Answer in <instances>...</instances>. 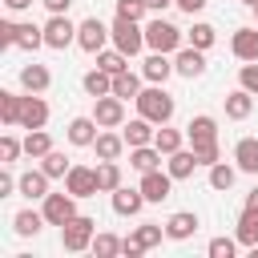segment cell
<instances>
[{"label":"cell","mask_w":258,"mask_h":258,"mask_svg":"<svg viewBox=\"0 0 258 258\" xmlns=\"http://www.w3.org/2000/svg\"><path fill=\"white\" fill-rule=\"evenodd\" d=\"M242 246H258V214L254 210H242V218H238V234H234Z\"/></svg>","instance_id":"30"},{"label":"cell","mask_w":258,"mask_h":258,"mask_svg":"<svg viewBox=\"0 0 258 258\" xmlns=\"http://www.w3.org/2000/svg\"><path fill=\"white\" fill-rule=\"evenodd\" d=\"M20 101L24 97H16V93H0V121L4 125H20Z\"/></svg>","instance_id":"34"},{"label":"cell","mask_w":258,"mask_h":258,"mask_svg":"<svg viewBox=\"0 0 258 258\" xmlns=\"http://www.w3.org/2000/svg\"><path fill=\"white\" fill-rule=\"evenodd\" d=\"M73 40H77V24H69L64 16H52L44 24V44L48 48H69Z\"/></svg>","instance_id":"10"},{"label":"cell","mask_w":258,"mask_h":258,"mask_svg":"<svg viewBox=\"0 0 258 258\" xmlns=\"http://www.w3.org/2000/svg\"><path fill=\"white\" fill-rule=\"evenodd\" d=\"M48 218H44V210L40 214H32V210H20L16 218H12V226H16V234L20 238H32V234H40V226H44Z\"/></svg>","instance_id":"28"},{"label":"cell","mask_w":258,"mask_h":258,"mask_svg":"<svg viewBox=\"0 0 258 258\" xmlns=\"http://www.w3.org/2000/svg\"><path fill=\"white\" fill-rule=\"evenodd\" d=\"M153 137H157V129H153L149 117H137V121L125 125V145H129V149H137V145H153Z\"/></svg>","instance_id":"18"},{"label":"cell","mask_w":258,"mask_h":258,"mask_svg":"<svg viewBox=\"0 0 258 258\" xmlns=\"http://www.w3.org/2000/svg\"><path fill=\"white\" fill-rule=\"evenodd\" d=\"M93 117H97V125L101 129H117V125H125V101L121 97H97V105H93Z\"/></svg>","instance_id":"6"},{"label":"cell","mask_w":258,"mask_h":258,"mask_svg":"<svg viewBox=\"0 0 258 258\" xmlns=\"http://www.w3.org/2000/svg\"><path fill=\"white\" fill-rule=\"evenodd\" d=\"M165 56H169V52H153V56H149V60L141 64V73H145V81H153V85H165V77L173 73V64H169Z\"/></svg>","instance_id":"26"},{"label":"cell","mask_w":258,"mask_h":258,"mask_svg":"<svg viewBox=\"0 0 258 258\" xmlns=\"http://www.w3.org/2000/svg\"><path fill=\"white\" fill-rule=\"evenodd\" d=\"M161 234H165L161 226H153V222H145V226H137V230H133V242H137L141 250H149V246H157V242H161Z\"/></svg>","instance_id":"40"},{"label":"cell","mask_w":258,"mask_h":258,"mask_svg":"<svg viewBox=\"0 0 258 258\" xmlns=\"http://www.w3.org/2000/svg\"><path fill=\"white\" fill-rule=\"evenodd\" d=\"M109 32H113V48H121L125 56H137V52L145 48V28H137V20L117 16V24H113Z\"/></svg>","instance_id":"4"},{"label":"cell","mask_w":258,"mask_h":258,"mask_svg":"<svg viewBox=\"0 0 258 258\" xmlns=\"http://www.w3.org/2000/svg\"><path fill=\"white\" fill-rule=\"evenodd\" d=\"M145 4H149V8H153V12H161V8H169V4H173V0H145Z\"/></svg>","instance_id":"52"},{"label":"cell","mask_w":258,"mask_h":258,"mask_svg":"<svg viewBox=\"0 0 258 258\" xmlns=\"http://www.w3.org/2000/svg\"><path fill=\"white\" fill-rule=\"evenodd\" d=\"M242 4H250V8H258V0H242Z\"/></svg>","instance_id":"53"},{"label":"cell","mask_w":258,"mask_h":258,"mask_svg":"<svg viewBox=\"0 0 258 258\" xmlns=\"http://www.w3.org/2000/svg\"><path fill=\"white\" fill-rule=\"evenodd\" d=\"M169 189H173V173H161V169L141 173V194H145V202H165Z\"/></svg>","instance_id":"9"},{"label":"cell","mask_w":258,"mask_h":258,"mask_svg":"<svg viewBox=\"0 0 258 258\" xmlns=\"http://www.w3.org/2000/svg\"><path fill=\"white\" fill-rule=\"evenodd\" d=\"M141 206H145V194H141V185H137V189H129V185H117V189H113V210H117L121 218H137V214H141Z\"/></svg>","instance_id":"13"},{"label":"cell","mask_w":258,"mask_h":258,"mask_svg":"<svg viewBox=\"0 0 258 258\" xmlns=\"http://www.w3.org/2000/svg\"><path fill=\"white\" fill-rule=\"evenodd\" d=\"M194 153H198V161H202V165H214V161H218V141H210V145H198Z\"/></svg>","instance_id":"46"},{"label":"cell","mask_w":258,"mask_h":258,"mask_svg":"<svg viewBox=\"0 0 258 258\" xmlns=\"http://www.w3.org/2000/svg\"><path fill=\"white\" fill-rule=\"evenodd\" d=\"M173 73H181V77H189V81L202 77V73H206L202 48H194V44H189V48H177V52H173Z\"/></svg>","instance_id":"11"},{"label":"cell","mask_w":258,"mask_h":258,"mask_svg":"<svg viewBox=\"0 0 258 258\" xmlns=\"http://www.w3.org/2000/svg\"><path fill=\"white\" fill-rule=\"evenodd\" d=\"M194 230H198V214H189V210H177L165 222V238H173V242H185Z\"/></svg>","instance_id":"15"},{"label":"cell","mask_w":258,"mask_h":258,"mask_svg":"<svg viewBox=\"0 0 258 258\" xmlns=\"http://www.w3.org/2000/svg\"><path fill=\"white\" fill-rule=\"evenodd\" d=\"M16 44H20V48H40V44H44V28H36V24H16Z\"/></svg>","instance_id":"37"},{"label":"cell","mask_w":258,"mask_h":258,"mask_svg":"<svg viewBox=\"0 0 258 258\" xmlns=\"http://www.w3.org/2000/svg\"><path fill=\"white\" fill-rule=\"evenodd\" d=\"M137 93H141L137 73H129V69H125V73H117V77H113V97H121V101H129V97H133V101H137Z\"/></svg>","instance_id":"29"},{"label":"cell","mask_w":258,"mask_h":258,"mask_svg":"<svg viewBox=\"0 0 258 258\" xmlns=\"http://www.w3.org/2000/svg\"><path fill=\"white\" fill-rule=\"evenodd\" d=\"M97 185H101L105 194H113V189L121 185V165H117V161H101V165H97Z\"/></svg>","instance_id":"33"},{"label":"cell","mask_w":258,"mask_h":258,"mask_svg":"<svg viewBox=\"0 0 258 258\" xmlns=\"http://www.w3.org/2000/svg\"><path fill=\"white\" fill-rule=\"evenodd\" d=\"M198 165H202V161H198V153H194V149H177V153H169V173H173V181L189 177Z\"/></svg>","instance_id":"25"},{"label":"cell","mask_w":258,"mask_h":258,"mask_svg":"<svg viewBox=\"0 0 258 258\" xmlns=\"http://www.w3.org/2000/svg\"><path fill=\"white\" fill-rule=\"evenodd\" d=\"M230 48H234L238 60H258V28H238Z\"/></svg>","instance_id":"19"},{"label":"cell","mask_w":258,"mask_h":258,"mask_svg":"<svg viewBox=\"0 0 258 258\" xmlns=\"http://www.w3.org/2000/svg\"><path fill=\"white\" fill-rule=\"evenodd\" d=\"M246 210H254V214H258V185L246 194Z\"/></svg>","instance_id":"51"},{"label":"cell","mask_w":258,"mask_h":258,"mask_svg":"<svg viewBox=\"0 0 258 258\" xmlns=\"http://www.w3.org/2000/svg\"><path fill=\"white\" fill-rule=\"evenodd\" d=\"M97 69H105L109 77H117V73H125V69H129V56H125L121 48H113V52H105V48H101V52H97Z\"/></svg>","instance_id":"31"},{"label":"cell","mask_w":258,"mask_h":258,"mask_svg":"<svg viewBox=\"0 0 258 258\" xmlns=\"http://www.w3.org/2000/svg\"><path fill=\"white\" fill-rule=\"evenodd\" d=\"M210 185H214V189H230V185H234V165L214 161V165H210Z\"/></svg>","instance_id":"39"},{"label":"cell","mask_w":258,"mask_h":258,"mask_svg":"<svg viewBox=\"0 0 258 258\" xmlns=\"http://www.w3.org/2000/svg\"><path fill=\"white\" fill-rule=\"evenodd\" d=\"M234 246H238V238H214L206 250H210V258H234Z\"/></svg>","instance_id":"43"},{"label":"cell","mask_w":258,"mask_h":258,"mask_svg":"<svg viewBox=\"0 0 258 258\" xmlns=\"http://www.w3.org/2000/svg\"><path fill=\"white\" fill-rule=\"evenodd\" d=\"M145 44H149L153 52H177V48H181V28L157 16V20L145 24Z\"/></svg>","instance_id":"3"},{"label":"cell","mask_w":258,"mask_h":258,"mask_svg":"<svg viewBox=\"0 0 258 258\" xmlns=\"http://www.w3.org/2000/svg\"><path fill=\"white\" fill-rule=\"evenodd\" d=\"M93 230H97V222L85 218V214H77V218H69V222L60 226V246H64L69 254H81L85 246H93Z\"/></svg>","instance_id":"2"},{"label":"cell","mask_w":258,"mask_h":258,"mask_svg":"<svg viewBox=\"0 0 258 258\" xmlns=\"http://www.w3.org/2000/svg\"><path fill=\"white\" fill-rule=\"evenodd\" d=\"M153 145H157L165 157H169V153H177V149H181V129H169V125H161V129H157V137H153Z\"/></svg>","instance_id":"35"},{"label":"cell","mask_w":258,"mask_h":258,"mask_svg":"<svg viewBox=\"0 0 258 258\" xmlns=\"http://www.w3.org/2000/svg\"><path fill=\"white\" fill-rule=\"evenodd\" d=\"M4 8L8 12H24V8H32V0H4Z\"/></svg>","instance_id":"50"},{"label":"cell","mask_w":258,"mask_h":258,"mask_svg":"<svg viewBox=\"0 0 258 258\" xmlns=\"http://www.w3.org/2000/svg\"><path fill=\"white\" fill-rule=\"evenodd\" d=\"M20 149H24V145H20L12 133H4V137H0V161H4V165H8V161H16V153H20Z\"/></svg>","instance_id":"44"},{"label":"cell","mask_w":258,"mask_h":258,"mask_svg":"<svg viewBox=\"0 0 258 258\" xmlns=\"http://www.w3.org/2000/svg\"><path fill=\"white\" fill-rule=\"evenodd\" d=\"M97 133H101L97 117H73V121H69V141H73V145H93Z\"/></svg>","instance_id":"17"},{"label":"cell","mask_w":258,"mask_h":258,"mask_svg":"<svg viewBox=\"0 0 258 258\" xmlns=\"http://www.w3.org/2000/svg\"><path fill=\"white\" fill-rule=\"evenodd\" d=\"M214 36H218V32H214L210 24H194V28H189V44H194V48H202V52L214 44Z\"/></svg>","instance_id":"41"},{"label":"cell","mask_w":258,"mask_h":258,"mask_svg":"<svg viewBox=\"0 0 258 258\" xmlns=\"http://www.w3.org/2000/svg\"><path fill=\"white\" fill-rule=\"evenodd\" d=\"M44 218L48 226H64L69 218H77V198L64 189V194H48L44 198Z\"/></svg>","instance_id":"7"},{"label":"cell","mask_w":258,"mask_h":258,"mask_svg":"<svg viewBox=\"0 0 258 258\" xmlns=\"http://www.w3.org/2000/svg\"><path fill=\"white\" fill-rule=\"evenodd\" d=\"M0 44H4V48H12V44H16V24H12V20H4V24H0Z\"/></svg>","instance_id":"47"},{"label":"cell","mask_w":258,"mask_h":258,"mask_svg":"<svg viewBox=\"0 0 258 258\" xmlns=\"http://www.w3.org/2000/svg\"><path fill=\"white\" fill-rule=\"evenodd\" d=\"M173 4H177L181 12H189V16H194V12H202V4H206V0H173Z\"/></svg>","instance_id":"49"},{"label":"cell","mask_w":258,"mask_h":258,"mask_svg":"<svg viewBox=\"0 0 258 258\" xmlns=\"http://www.w3.org/2000/svg\"><path fill=\"white\" fill-rule=\"evenodd\" d=\"M20 85H24L28 93H44V89L52 85V77H48L44 64H24V69H20Z\"/></svg>","instance_id":"23"},{"label":"cell","mask_w":258,"mask_h":258,"mask_svg":"<svg viewBox=\"0 0 258 258\" xmlns=\"http://www.w3.org/2000/svg\"><path fill=\"white\" fill-rule=\"evenodd\" d=\"M254 113V93L250 89H234L230 97H226V117L230 121H246Z\"/></svg>","instance_id":"16"},{"label":"cell","mask_w":258,"mask_h":258,"mask_svg":"<svg viewBox=\"0 0 258 258\" xmlns=\"http://www.w3.org/2000/svg\"><path fill=\"white\" fill-rule=\"evenodd\" d=\"M69 4H73V0H44V8H48L52 16H64V12H69Z\"/></svg>","instance_id":"48"},{"label":"cell","mask_w":258,"mask_h":258,"mask_svg":"<svg viewBox=\"0 0 258 258\" xmlns=\"http://www.w3.org/2000/svg\"><path fill=\"white\" fill-rule=\"evenodd\" d=\"M85 93L97 101V97H109L113 93V77L105 73V69H93V73H85Z\"/></svg>","instance_id":"27"},{"label":"cell","mask_w":258,"mask_h":258,"mask_svg":"<svg viewBox=\"0 0 258 258\" xmlns=\"http://www.w3.org/2000/svg\"><path fill=\"white\" fill-rule=\"evenodd\" d=\"M20 194L24 198H48V173L44 169H28V173H20Z\"/></svg>","instance_id":"22"},{"label":"cell","mask_w":258,"mask_h":258,"mask_svg":"<svg viewBox=\"0 0 258 258\" xmlns=\"http://www.w3.org/2000/svg\"><path fill=\"white\" fill-rule=\"evenodd\" d=\"M105 40H113V32H109L97 16H89V20H81V24H77V44H81L85 52H93V56H97V52L105 48Z\"/></svg>","instance_id":"5"},{"label":"cell","mask_w":258,"mask_h":258,"mask_svg":"<svg viewBox=\"0 0 258 258\" xmlns=\"http://www.w3.org/2000/svg\"><path fill=\"white\" fill-rule=\"evenodd\" d=\"M185 137H189V145L198 149V145H210V141H218V121L214 117H194L189 125H185Z\"/></svg>","instance_id":"14"},{"label":"cell","mask_w":258,"mask_h":258,"mask_svg":"<svg viewBox=\"0 0 258 258\" xmlns=\"http://www.w3.org/2000/svg\"><path fill=\"white\" fill-rule=\"evenodd\" d=\"M40 161H44L40 169H44L48 177H69V169H73V165H69V157H64L60 149H52V153H44Z\"/></svg>","instance_id":"36"},{"label":"cell","mask_w":258,"mask_h":258,"mask_svg":"<svg viewBox=\"0 0 258 258\" xmlns=\"http://www.w3.org/2000/svg\"><path fill=\"white\" fill-rule=\"evenodd\" d=\"M254 12H258V8H254Z\"/></svg>","instance_id":"54"},{"label":"cell","mask_w":258,"mask_h":258,"mask_svg":"<svg viewBox=\"0 0 258 258\" xmlns=\"http://www.w3.org/2000/svg\"><path fill=\"white\" fill-rule=\"evenodd\" d=\"M44 121H48V105L40 101V93H28L20 101V125L24 129H44Z\"/></svg>","instance_id":"12"},{"label":"cell","mask_w":258,"mask_h":258,"mask_svg":"<svg viewBox=\"0 0 258 258\" xmlns=\"http://www.w3.org/2000/svg\"><path fill=\"white\" fill-rule=\"evenodd\" d=\"M157 161H161V149H157V145H137V149H129V165H133L137 173L157 169Z\"/></svg>","instance_id":"24"},{"label":"cell","mask_w":258,"mask_h":258,"mask_svg":"<svg viewBox=\"0 0 258 258\" xmlns=\"http://www.w3.org/2000/svg\"><path fill=\"white\" fill-rule=\"evenodd\" d=\"M64 189L73 194V198H93L101 185H97V169H89V165H73L69 169V177H64Z\"/></svg>","instance_id":"8"},{"label":"cell","mask_w":258,"mask_h":258,"mask_svg":"<svg viewBox=\"0 0 258 258\" xmlns=\"http://www.w3.org/2000/svg\"><path fill=\"white\" fill-rule=\"evenodd\" d=\"M137 109H141V117H149L153 125H169V117H173V97H169L161 85H153V89L137 93Z\"/></svg>","instance_id":"1"},{"label":"cell","mask_w":258,"mask_h":258,"mask_svg":"<svg viewBox=\"0 0 258 258\" xmlns=\"http://www.w3.org/2000/svg\"><path fill=\"white\" fill-rule=\"evenodd\" d=\"M93 149H97V157H101V161H117V157H121V149H125V133H97Z\"/></svg>","instance_id":"21"},{"label":"cell","mask_w":258,"mask_h":258,"mask_svg":"<svg viewBox=\"0 0 258 258\" xmlns=\"http://www.w3.org/2000/svg\"><path fill=\"white\" fill-rule=\"evenodd\" d=\"M145 0H117V16H125V20H141L145 16Z\"/></svg>","instance_id":"42"},{"label":"cell","mask_w":258,"mask_h":258,"mask_svg":"<svg viewBox=\"0 0 258 258\" xmlns=\"http://www.w3.org/2000/svg\"><path fill=\"white\" fill-rule=\"evenodd\" d=\"M234 161L242 173H258V137H242L234 145Z\"/></svg>","instance_id":"20"},{"label":"cell","mask_w":258,"mask_h":258,"mask_svg":"<svg viewBox=\"0 0 258 258\" xmlns=\"http://www.w3.org/2000/svg\"><path fill=\"white\" fill-rule=\"evenodd\" d=\"M121 246H125V242H121L117 234H97V238H93V254H97V258H113V254H121Z\"/></svg>","instance_id":"38"},{"label":"cell","mask_w":258,"mask_h":258,"mask_svg":"<svg viewBox=\"0 0 258 258\" xmlns=\"http://www.w3.org/2000/svg\"><path fill=\"white\" fill-rule=\"evenodd\" d=\"M24 153H28V157H44V153H52V137H48L44 129H28V137H24Z\"/></svg>","instance_id":"32"},{"label":"cell","mask_w":258,"mask_h":258,"mask_svg":"<svg viewBox=\"0 0 258 258\" xmlns=\"http://www.w3.org/2000/svg\"><path fill=\"white\" fill-rule=\"evenodd\" d=\"M238 81H242V89L258 93V60H246V64H242V73H238Z\"/></svg>","instance_id":"45"}]
</instances>
